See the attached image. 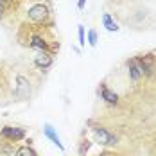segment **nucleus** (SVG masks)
Instances as JSON below:
<instances>
[{
    "label": "nucleus",
    "instance_id": "1",
    "mask_svg": "<svg viewBox=\"0 0 156 156\" xmlns=\"http://www.w3.org/2000/svg\"><path fill=\"white\" fill-rule=\"evenodd\" d=\"M27 18L34 23H41L48 18V7L45 4H34L27 13Z\"/></svg>",
    "mask_w": 156,
    "mask_h": 156
},
{
    "label": "nucleus",
    "instance_id": "2",
    "mask_svg": "<svg viewBox=\"0 0 156 156\" xmlns=\"http://www.w3.org/2000/svg\"><path fill=\"white\" fill-rule=\"evenodd\" d=\"M136 61L140 65V70H142V76H151L154 72V66H156V58L153 54H142L140 58H136Z\"/></svg>",
    "mask_w": 156,
    "mask_h": 156
},
{
    "label": "nucleus",
    "instance_id": "3",
    "mask_svg": "<svg viewBox=\"0 0 156 156\" xmlns=\"http://www.w3.org/2000/svg\"><path fill=\"white\" fill-rule=\"evenodd\" d=\"M0 136H4V138H7V140H11V142H18V140H22V138L25 136V131H23L22 127L5 126V127L0 129Z\"/></svg>",
    "mask_w": 156,
    "mask_h": 156
},
{
    "label": "nucleus",
    "instance_id": "4",
    "mask_svg": "<svg viewBox=\"0 0 156 156\" xmlns=\"http://www.w3.org/2000/svg\"><path fill=\"white\" fill-rule=\"evenodd\" d=\"M15 95L18 99H27V97L31 95V83H29L27 77H23V76H18V77H16Z\"/></svg>",
    "mask_w": 156,
    "mask_h": 156
},
{
    "label": "nucleus",
    "instance_id": "5",
    "mask_svg": "<svg viewBox=\"0 0 156 156\" xmlns=\"http://www.w3.org/2000/svg\"><path fill=\"white\" fill-rule=\"evenodd\" d=\"M94 135L97 142L99 144H102V145H113V144H117V138L109 133L108 129H104V127H94Z\"/></svg>",
    "mask_w": 156,
    "mask_h": 156
},
{
    "label": "nucleus",
    "instance_id": "6",
    "mask_svg": "<svg viewBox=\"0 0 156 156\" xmlns=\"http://www.w3.org/2000/svg\"><path fill=\"white\" fill-rule=\"evenodd\" d=\"M43 135H45V136H47L48 140L52 142V144H54V145H56L59 151H65V145L61 144L59 136H58V133L54 131V127H52L50 124H45V126H43Z\"/></svg>",
    "mask_w": 156,
    "mask_h": 156
},
{
    "label": "nucleus",
    "instance_id": "7",
    "mask_svg": "<svg viewBox=\"0 0 156 156\" xmlns=\"http://www.w3.org/2000/svg\"><path fill=\"white\" fill-rule=\"evenodd\" d=\"M34 65H36L38 68L45 70L48 66H52V56H50L48 52H38V54L34 56Z\"/></svg>",
    "mask_w": 156,
    "mask_h": 156
},
{
    "label": "nucleus",
    "instance_id": "8",
    "mask_svg": "<svg viewBox=\"0 0 156 156\" xmlns=\"http://www.w3.org/2000/svg\"><path fill=\"white\" fill-rule=\"evenodd\" d=\"M127 72H129L131 81H135V83L142 77V70H140V65H138V61H136V58L127 59Z\"/></svg>",
    "mask_w": 156,
    "mask_h": 156
},
{
    "label": "nucleus",
    "instance_id": "9",
    "mask_svg": "<svg viewBox=\"0 0 156 156\" xmlns=\"http://www.w3.org/2000/svg\"><path fill=\"white\" fill-rule=\"evenodd\" d=\"M99 94H101V97H102L108 104H117V102H119V95L115 94V92H111L106 84H101Z\"/></svg>",
    "mask_w": 156,
    "mask_h": 156
},
{
    "label": "nucleus",
    "instance_id": "10",
    "mask_svg": "<svg viewBox=\"0 0 156 156\" xmlns=\"http://www.w3.org/2000/svg\"><path fill=\"white\" fill-rule=\"evenodd\" d=\"M102 25H104V27H106V31H109V32H117V31H119L117 22L111 18L109 13H104V15H102Z\"/></svg>",
    "mask_w": 156,
    "mask_h": 156
},
{
    "label": "nucleus",
    "instance_id": "11",
    "mask_svg": "<svg viewBox=\"0 0 156 156\" xmlns=\"http://www.w3.org/2000/svg\"><path fill=\"white\" fill-rule=\"evenodd\" d=\"M32 48H38L40 52H47V48H48V45H47V41L43 40V38H40V36H32L31 38V43H29Z\"/></svg>",
    "mask_w": 156,
    "mask_h": 156
},
{
    "label": "nucleus",
    "instance_id": "12",
    "mask_svg": "<svg viewBox=\"0 0 156 156\" xmlns=\"http://www.w3.org/2000/svg\"><path fill=\"white\" fill-rule=\"evenodd\" d=\"M16 156H38V154L32 151L31 147H20V149L16 151Z\"/></svg>",
    "mask_w": 156,
    "mask_h": 156
},
{
    "label": "nucleus",
    "instance_id": "13",
    "mask_svg": "<svg viewBox=\"0 0 156 156\" xmlns=\"http://www.w3.org/2000/svg\"><path fill=\"white\" fill-rule=\"evenodd\" d=\"M97 41H99V38H97V31H95V29H90V31H88V43H90L92 47H95Z\"/></svg>",
    "mask_w": 156,
    "mask_h": 156
},
{
    "label": "nucleus",
    "instance_id": "14",
    "mask_svg": "<svg viewBox=\"0 0 156 156\" xmlns=\"http://www.w3.org/2000/svg\"><path fill=\"white\" fill-rule=\"evenodd\" d=\"M77 34H79V45L83 47V45L86 43V41H84V27H83V25L77 27Z\"/></svg>",
    "mask_w": 156,
    "mask_h": 156
},
{
    "label": "nucleus",
    "instance_id": "15",
    "mask_svg": "<svg viewBox=\"0 0 156 156\" xmlns=\"http://www.w3.org/2000/svg\"><path fill=\"white\" fill-rule=\"evenodd\" d=\"M84 4H86V0H79L77 2V9L81 11V9H84Z\"/></svg>",
    "mask_w": 156,
    "mask_h": 156
},
{
    "label": "nucleus",
    "instance_id": "16",
    "mask_svg": "<svg viewBox=\"0 0 156 156\" xmlns=\"http://www.w3.org/2000/svg\"><path fill=\"white\" fill-rule=\"evenodd\" d=\"M4 15V5H2V4H0V16Z\"/></svg>",
    "mask_w": 156,
    "mask_h": 156
}]
</instances>
